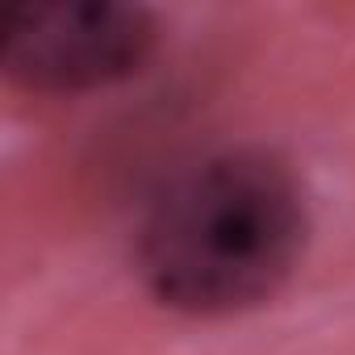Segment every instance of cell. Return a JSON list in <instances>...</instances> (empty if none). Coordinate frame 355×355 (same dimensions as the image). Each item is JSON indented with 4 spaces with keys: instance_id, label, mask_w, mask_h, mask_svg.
Segmentation results:
<instances>
[{
    "instance_id": "6da1fadb",
    "label": "cell",
    "mask_w": 355,
    "mask_h": 355,
    "mask_svg": "<svg viewBox=\"0 0 355 355\" xmlns=\"http://www.w3.org/2000/svg\"><path fill=\"white\" fill-rule=\"evenodd\" d=\"M309 209L297 175L268 150L214 155L163 189L138 234L150 297L189 318L243 313L301 263Z\"/></svg>"
},
{
    "instance_id": "7a4b0ae2",
    "label": "cell",
    "mask_w": 355,
    "mask_h": 355,
    "mask_svg": "<svg viewBox=\"0 0 355 355\" xmlns=\"http://www.w3.org/2000/svg\"><path fill=\"white\" fill-rule=\"evenodd\" d=\"M155 51V17L117 0L26 5L0 34L5 71L34 92H88L134 76Z\"/></svg>"
}]
</instances>
